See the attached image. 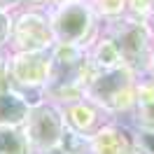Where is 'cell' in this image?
I'll list each match as a JSON object with an SVG mask.
<instances>
[{
    "label": "cell",
    "mask_w": 154,
    "mask_h": 154,
    "mask_svg": "<svg viewBox=\"0 0 154 154\" xmlns=\"http://www.w3.org/2000/svg\"><path fill=\"white\" fill-rule=\"evenodd\" d=\"M143 75L128 63L103 70H87L84 77V96L103 105L112 117L131 115L138 96V84Z\"/></svg>",
    "instance_id": "cell-1"
},
{
    "label": "cell",
    "mask_w": 154,
    "mask_h": 154,
    "mask_svg": "<svg viewBox=\"0 0 154 154\" xmlns=\"http://www.w3.org/2000/svg\"><path fill=\"white\" fill-rule=\"evenodd\" d=\"M54 40L63 45L87 47L100 30V17L89 0H61L47 7Z\"/></svg>",
    "instance_id": "cell-2"
},
{
    "label": "cell",
    "mask_w": 154,
    "mask_h": 154,
    "mask_svg": "<svg viewBox=\"0 0 154 154\" xmlns=\"http://www.w3.org/2000/svg\"><path fill=\"white\" fill-rule=\"evenodd\" d=\"M100 30L107 33L117 42L126 63L135 68L140 75H145L147 63H149V54L154 49V40L149 28H147V21L135 19L131 14H122L115 19H103Z\"/></svg>",
    "instance_id": "cell-3"
},
{
    "label": "cell",
    "mask_w": 154,
    "mask_h": 154,
    "mask_svg": "<svg viewBox=\"0 0 154 154\" xmlns=\"http://www.w3.org/2000/svg\"><path fill=\"white\" fill-rule=\"evenodd\" d=\"M66 128L68 124L63 115V105L54 103L47 96L30 103L28 117L23 122V131L35 154H56Z\"/></svg>",
    "instance_id": "cell-4"
},
{
    "label": "cell",
    "mask_w": 154,
    "mask_h": 154,
    "mask_svg": "<svg viewBox=\"0 0 154 154\" xmlns=\"http://www.w3.org/2000/svg\"><path fill=\"white\" fill-rule=\"evenodd\" d=\"M54 56L51 49L10 51V87L19 89L30 103L45 98V89L51 77Z\"/></svg>",
    "instance_id": "cell-5"
},
{
    "label": "cell",
    "mask_w": 154,
    "mask_h": 154,
    "mask_svg": "<svg viewBox=\"0 0 154 154\" xmlns=\"http://www.w3.org/2000/svg\"><path fill=\"white\" fill-rule=\"evenodd\" d=\"M56 45L49 14L42 7L23 5L14 12L12 21L10 51H30V49H51Z\"/></svg>",
    "instance_id": "cell-6"
},
{
    "label": "cell",
    "mask_w": 154,
    "mask_h": 154,
    "mask_svg": "<svg viewBox=\"0 0 154 154\" xmlns=\"http://www.w3.org/2000/svg\"><path fill=\"white\" fill-rule=\"evenodd\" d=\"M63 115H66V124L68 128H72L77 133L91 135L100 131L107 122H112L117 117H112L103 105H98L96 100H91L89 96H82L77 100H70L63 105Z\"/></svg>",
    "instance_id": "cell-7"
},
{
    "label": "cell",
    "mask_w": 154,
    "mask_h": 154,
    "mask_svg": "<svg viewBox=\"0 0 154 154\" xmlns=\"http://www.w3.org/2000/svg\"><path fill=\"white\" fill-rule=\"evenodd\" d=\"M135 131L133 126L122 124L119 119L107 122L100 131L91 135V154H133Z\"/></svg>",
    "instance_id": "cell-8"
},
{
    "label": "cell",
    "mask_w": 154,
    "mask_h": 154,
    "mask_svg": "<svg viewBox=\"0 0 154 154\" xmlns=\"http://www.w3.org/2000/svg\"><path fill=\"white\" fill-rule=\"evenodd\" d=\"M131 126L140 133H154V79L143 75L138 84L135 105L131 110Z\"/></svg>",
    "instance_id": "cell-9"
},
{
    "label": "cell",
    "mask_w": 154,
    "mask_h": 154,
    "mask_svg": "<svg viewBox=\"0 0 154 154\" xmlns=\"http://www.w3.org/2000/svg\"><path fill=\"white\" fill-rule=\"evenodd\" d=\"M30 110V100L19 89L0 87V126H23Z\"/></svg>",
    "instance_id": "cell-10"
},
{
    "label": "cell",
    "mask_w": 154,
    "mask_h": 154,
    "mask_svg": "<svg viewBox=\"0 0 154 154\" xmlns=\"http://www.w3.org/2000/svg\"><path fill=\"white\" fill-rule=\"evenodd\" d=\"M0 154H35L23 126H0Z\"/></svg>",
    "instance_id": "cell-11"
},
{
    "label": "cell",
    "mask_w": 154,
    "mask_h": 154,
    "mask_svg": "<svg viewBox=\"0 0 154 154\" xmlns=\"http://www.w3.org/2000/svg\"><path fill=\"white\" fill-rule=\"evenodd\" d=\"M89 2L100 19L122 17V14H126V7H128V0H89Z\"/></svg>",
    "instance_id": "cell-12"
},
{
    "label": "cell",
    "mask_w": 154,
    "mask_h": 154,
    "mask_svg": "<svg viewBox=\"0 0 154 154\" xmlns=\"http://www.w3.org/2000/svg\"><path fill=\"white\" fill-rule=\"evenodd\" d=\"M12 21H14V12L0 10V49H10Z\"/></svg>",
    "instance_id": "cell-13"
},
{
    "label": "cell",
    "mask_w": 154,
    "mask_h": 154,
    "mask_svg": "<svg viewBox=\"0 0 154 154\" xmlns=\"http://www.w3.org/2000/svg\"><path fill=\"white\" fill-rule=\"evenodd\" d=\"M135 138L145 147L147 154H154V133H140V131H135Z\"/></svg>",
    "instance_id": "cell-14"
},
{
    "label": "cell",
    "mask_w": 154,
    "mask_h": 154,
    "mask_svg": "<svg viewBox=\"0 0 154 154\" xmlns=\"http://www.w3.org/2000/svg\"><path fill=\"white\" fill-rule=\"evenodd\" d=\"M23 5H26V0H0V10H7V12H17Z\"/></svg>",
    "instance_id": "cell-15"
},
{
    "label": "cell",
    "mask_w": 154,
    "mask_h": 154,
    "mask_svg": "<svg viewBox=\"0 0 154 154\" xmlns=\"http://www.w3.org/2000/svg\"><path fill=\"white\" fill-rule=\"evenodd\" d=\"M145 75L154 79V49H152V54H149V63H147V70H145Z\"/></svg>",
    "instance_id": "cell-16"
},
{
    "label": "cell",
    "mask_w": 154,
    "mask_h": 154,
    "mask_svg": "<svg viewBox=\"0 0 154 154\" xmlns=\"http://www.w3.org/2000/svg\"><path fill=\"white\" fill-rule=\"evenodd\" d=\"M147 28H149V33H152V40H154V12L149 14V19H147Z\"/></svg>",
    "instance_id": "cell-17"
}]
</instances>
